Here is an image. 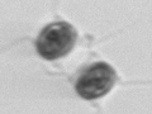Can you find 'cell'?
Segmentation results:
<instances>
[{"label": "cell", "instance_id": "cell-2", "mask_svg": "<svg viewBox=\"0 0 152 114\" xmlns=\"http://www.w3.org/2000/svg\"><path fill=\"white\" fill-rule=\"evenodd\" d=\"M117 81L115 70L107 62H95L79 75L75 90L83 99L95 100L107 95Z\"/></svg>", "mask_w": 152, "mask_h": 114}, {"label": "cell", "instance_id": "cell-1", "mask_svg": "<svg viewBox=\"0 0 152 114\" xmlns=\"http://www.w3.org/2000/svg\"><path fill=\"white\" fill-rule=\"evenodd\" d=\"M77 32L65 20L53 22L39 32L36 41L38 55L46 60H57L65 57L74 48Z\"/></svg>", "mask_w": 152, "mask_h": 114}]
</instances>
